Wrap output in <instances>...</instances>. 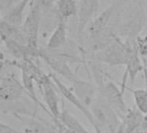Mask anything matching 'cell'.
<instances>
[{
    "label": "cell",
    "instance_id": "6da1fadb",
    "mask_svg": "<svg viewBox=\"0 0 147 133\" xmlns=\"http://www.w3.org/2000/svg\"><path fill=\"white\" fill-rule=\"evenodd\" d=\"M131 0H114L105 11L98 14L86 32L89 40L100 36L117 35L123 12Z\"/></svg>",
    "mask_w": 147,
    "mask_h": 133
},
{
    "label": "cell",
    "instance_id": "7a4b0ae2",
    "mask_svg": "<svg viewBox=\"0 0 147 133\" xmlns=\"http://www.w3.org/2000/svg\"><path fill=\"white\" fill-rule=\"evenodd\" d=\"M146 24L147 16L143 2L131 0L123 12L117 35L120 38L137 39Z\"/></svg>",
    "mask_w": 147,
    "mask_h": 133
},
{
    "label": "cell",
    "instance_id": "3957f363",
    "mask_svg": "<svg viewBox=\"0 0 147 133\" xmlns=\"http://www.w3.org/2000/svg\"><path fill=\"white\" fill-rule=\"evenodd\" d=\"M88 109L94 119L93 127L97 133L117 132L121 118L103 99L97 95Z\"/></svg>",
    "mask_w": 147,
    "mask_h": 133
},
{
    "label": "cell",
    "instance_id": "277c9868",
    "mask_svg": "<svg viewBox=\"0 0 147 133\" xmlns=\"http://www.w3.org/2000/svg\"><path fill=\"white\" fill-rule=\"evenodd\" d=\"M42 12V11L36 0H33L30 11L21 26V30L24 36L27 48H30L36 56L39 57L41 50L38 48V38Z\"/></svg>",
    "mask_w": 147,
    "mask_h": 133
},
{
    "label": "cell",
    "instance_id": "5b68a950",
    "mask_svg": "<svg viewBox=\"0 0 147 133\" xmlns=\"http://www.w3.org/2000/svg\"><path fill=\"white\" fill-rule=\"evenodd\" d=\"M92 58L109 66H123L125 59V44L120 37L115 38L103 48L91 53Z\"/></svg>",
    "mask_w": 147,
    "mask_h": 133
},
{
    "label": "cell",
    "instance_id": "8992f818",
    "mask_svg": "<svg viewBox=\"0 0 147 133\" xmlns=\"http://www.w3.org/2000/svg\"><path fill=\"white\" fill-rule=\"evenodd\" d=\"M125 71L123 78L121 90L124 92L125 88L126 77L129 78L131 83H133L138 74L144 69L143 61L138 53L137 47V39H125Z\"/></svg>",
    "mask_w": 147,
    "mask_h": 133
},
{
    "label": "cell",
    "instance_id": "52a82bcc",
    "mask_svg": "<svg viewBox=\"0 0 147 133\" xmlns=\"http://www.w3.org/2000/svg\"><path fill=\"white\" fill-rule=\"evenodd\" d=\"M124 92L113 82L106 81L97 87V95L103 99L122 118L127 112V108L123 97Z\"/></svg>",
    "mask_w": 147,
    "mask_h": 133
},
{
    "label": "cell",
    "instance_id": "ba28073f",
    "mask_svg": "<svg viewBox=\"0 0 147 133\" xmlns=\"http://www.w3.org/2000/svg\"><path fill=\"white\" fill-rule=\"evenodd\" d=\"M40 87L42 88V97L45 102V105H47L49 114L51 116L54 123L58 126L61 132L62 131V128L60 124V106H59V99L57 96V93L55 91V86L51 79L50 76L47 75L46 78L42 81V82L40 84Z\"/></svg>",
    "mask_w": 147,
    "mask_h": 133
},
{
    "label": "cell",
    "instance_id": "9c48e42d",
    "mask_svg": "<svg viewBox=\"0 0 147 133\" xmlns=\"http://www.w3.org/2000/svg\"><path fill=\"white\" fill-rule=\"evenodd\" d=\"M100 0H78L77 31L81 38L86 33L89 24L98 16Z\"/></svg>",
    "mask_w": 147,
    "mask_h": 133
},
{
    "label": "cell",
    "instance_id": "30bf717a",
    "mask_svg": "<svg viewBox=\"0 0 147 133\" xmlns=\"http://www.w3.org/2000/svg\"><path fill=\"white\" fill-rule=\"evenodd\" d=\"M40 57L44 60V61L49 65V66H50L52 70L55 71V74L62 76L73 84L80 80L71 69L70 66L68 65V61L57 53L48 50H41Z\"/></svg>",
    "mask_w": 147,
    "mask_h": 133
},
{
    "label": "cell",
    "instance_id": "8fae6325",
    "mask_svg": "<svg viewBox=\"0 0 147 133\" xmlns=\"http://www.w3.org/2000/svg\"><path fill=\"white\" fill-rule=\"evenodd\" d=\"M51 79L55 86V87L57 88V90L60 92V93L63 96V98H65L68 102H70L74 106H76V108H78V110L86 117V118L90 122V124H94V119L92 117V114L88 109V107H87L82 102V100L77 97V95L75 93V92L70 90L66 85H64L55 75H52Z\"/></svg>",
    "mask_w": 147,
    "mask_h": 133
},
{
    "label": "cell",
    "instance_id": "7c38bea8",
    "mask_svg": "<svg viewBox=\"0 0 147 133\" xmlns=\"http://www.w3.org/2000/svg\"><path fill=\"white\" fill-rule=\"evenodd\" d=\"M144 115L136 107L128 110L126 114L120 119V123L116 133H135L144 122Z\"/></svg>",
    "mask_w": 147,
    "mask_h": 133
},
{
    "label": "cell",
    "instance_id": "4fadbf2b",
    "mask_svg": "<svg viewBox=\"0 0 147 133\" xmlns=\"http://www.w3.org/2000/svg\"><path fill=\"white\" fill-rule=\"evenodd\" d=\"M67 41V22L63 20H59L54 31L48 40L46 50L51 52L58 51L65 46Z\"/></svg>",
    "mask_w": 147,
    "mask_h": 133
},
{
    "label": "cell",
    "instance_id": "5bb4252c",
    "mask_svg": "<svg viewBox=\"0 0 147 133\" xmlns=\"http://www.w3.org/2000/svg\"><path fill=\"white\" fill-rule=\"evenodd\" d=\"M31 1L32 0H20L10 10L5 12L2 19L12 26L21 28L24 21V11Z\"/></svg>",
    "mask_w": 147,
    "mask_h": 133
},
{
    "label": "cell",
    "instance_id": "9a60e30c",
    "mask_svg": "<svg viewBox=\"0 0 147 133\" xmlns=\"http://www.w3.org/2000/svg\"><path fill=\"white\" fill-rule=\"evenodd\" d=\"M78 0H57L55 4V16L57 20L67 21L70 17L77 16Z\"/></svg>",
    "mask_w": 147,
    "mask_h": 133
},
{
    "label": "cell",
    "instance_id": "2e32d148",
    "mask_svg": "<svg viewBox=\"0 0 147 133\" xmlns=\"http://www.w3.org/2000/svg\"><path fill=\"white\" fill-rule=\"evenodd\" d=\"M24 87L12 79L4 81L0 87V98L5 100H15L21 97Z\"/></svg>",
    "mask_w": 147,
    "mask_h": 133
},
{
    "label": "cell",
    "instance_id": "e0dca14e",
    "mask_svg": "<svg viewBox=\"0 0 147 133\" xmlns=\"http://www.w3.org/2000/svg\"><path fill=\"white\" fill-rule=\"evenodd\" d=\"M60 124L63 129H68L77 133H89V131L81 124V122L68 112L67 109H62L60 115Z\"/></svg>",
    "mask_w": 147,
    "mask_h": 133
},
{
    "label": "cell",
    "instance_id": "ac0fdd59",
    "mask_svg": "<svg viewBox=\"0 0 147 133\" xmlns=\"http://www.w3.org/2000/svg\"><path fill=\"white\" fill-rule=\"evenodd\" d=\"M131 93L133 95L135 107L144 116H147V90L134 89L131 90Z\"/></svg>",
    "mask_w": 147,
    "mask_h": 133
},
{
    "label": "cell",
    "instance_id": "d6986e66",
    "mask_svg": "<svg viewBox=\"0 0 147 133\" xmlns=\"http://www.w3.org/2000/svg\"><path fill=\"white\" fill-rule=\"evenodd\" d=\"M22 81H23V87L26 90V92L28 93V94L31 97V99L36 104L41 105V103L38 100V98L36 96V89H35V86H34V82H33L34 81V79H33L32 75L26 69H24L23 70V73H22Z\"/></svg>",
    "mask_w": 147,
    "mask_h": 133
},
{
    "label": "cell",
    "instance_id": "ffe728a7",
    "mask_svg": "<svg viewBox=\"0 0 147 133\" xmlns=\"http://www.w3.org/2000/svg\"><path fill=\"white\" fill-rule=\"evenodd\" d=\"M26 133H58L49 125L32 118L26 127Z\"/></svg>",
    "mask_w": 147,
    "mask_h": 133
},
{
    "label": "cell",
    "instance_id": "44dd1931",
    "mask_svg": "<svg viewBox=\"0 0 147 133\" xmlns=\"http://www.w3.org/2000/svg\"><path fill=\"white\" fill-rule=\"evenodd\" d=\"M42 11H49L55 7L57 0H36Z\"/></svg>",
    "mask_w": 147,
    "mask_h": 133
},
{
    "label": "cell",
    "instance_id": "7402d4cb",
    "mask_svg": "<svg viewBox=\"0 0 147 133\" xmlns=\"http://www.w3.org/2000/svg\"><path fill=\"white\" fill-rule=\"evenodd\" d=\"M19 1L20 0H0V11H5V12H6Z\"/></svg>",
    "mask_w": 147,
    "mask_h": 133
},
{
    "label": "cell",
    "instance_id": "603a6c76",
    "mask_svg": "<svg viewBox=\"0 0 147 133\" xmlns=\"http://www.w3.org/2000/svg\"><path fill=\"white\" fill-rule=\"evenodd\" d=\"M0 133H12V129H11L10 127L2 123H0Z\"/></svg>",
    "mask_w": 147,
    "mask_h": 133
},
{
    "label": "cell",
    "instance_id": "cb8c5ba5",
    "mask_svg": "<svg viewBox=\"0 0 147 133\" xmlns=\"http://www.w3.org/2000/svg\"><path fill=\"white\" fill-rule=\"evenodd\" d=\"M141 129H143L144 130H145L147 132V116H144V119L143 124L141 126Z\"/></svg>",
    "mask_w": 147,
    "mask_h": 133
},
{
    "label": "cell",
    "instance_id": "d4e9b609",
    "mask_svg": "<svg viewBox=\"0 0 147 133\" xmlns=\"http://www.w3.org/2000/svg\"><path fill=\"white\" fill-rule=\"evenodd\" d=\"M61 133H77V132L74 131V130H68V129H63Z\"/></svg>",
    "mask_w": 147,
    "mask_h": 133
},
{
    "label": "cell",
    "instance_id": "484cf974",
    "mask_svg": "<svg viewBox=\"0 0 147 133\" xmlns=\"http://www.w3.org/2000/svg\"><path fill=\"white\" fill-rule=\"evenodd\" d=\"M142 60H143L144 66H145V68H147V57H146V58H144V59H142Z\"/></svg>",
    "mask_w": 147,
    "mask_h": 133
},
{
    "label": "cell",
    "instance_id": "4316f807",
    "mask_svg": "<svg viewBox=\"0 0 147 133\" xmlns=\"http://www.w3.org/2000/svg\"><path fill=\"white\" fill-rule=\"evenodd\" d=\"M135 133H147V132H146L145 130H144L143 129H141V128H140V129H139L138 131H136Z\"/></svg>",
    "mask_w": 147,
    "mask_h": 133
},
{
    "label": "cell",
    "instance_id": "83f0119b",
    "mask_svg": "<svg viewBox=\"0 0 147 133\" xmlns=\"http://www.w3.org/2000/svg\"><path fill=\"white\" fill-rule=\"evenodd\" d=\"M144 39H145V41H146V42H147V35H146V36H144Z\"/></svg>",
    "mask_w": 147,
    "mask_h": 133
},
{
    "label": "cell",
    "instance_id": "f1b7e54d",
    "mask_svg": "<svg viewBox=\"0 0 147 133\" xmlns=\"http://www.w3.org/2000/svg\"><path fill=\"white\" fill-rule=\"evenodd\" d=\"M89 133H97V132H91V131H89Z\"/></svg>",
    "mask_w": 147,
    "mask_h": 133
}]
</instances>
